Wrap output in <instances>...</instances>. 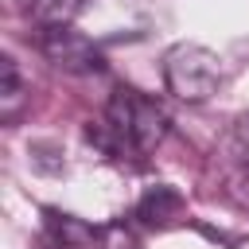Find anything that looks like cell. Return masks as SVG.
<instances>
[{
  "label": "cell",
  "mask_w": 249,
  "mask_h": 249,
  "mask_svg": "<svg viewBox=\"0 0 249 249\" xmlns=\"http://www.w3.org/2000/svg\"><path fill=\"white\" fill-rule=\"evenodd\" d=\"M233 136H237V144H241V152L249 156V109L237 117V124H233Z\"/></svg>",
  "instance_id": "obj_8"
},
{
  "label": "cell",
  "mask_w": 249,
  "mask_h": 249,
  "mask_svg": "<svg viewBox=\"0 0 249 249\" xmlns=\"http://www.w3.org/2000/svg\"><path fill=\"white\" fill-rule=\"evenodd\" d=\"M163 136H167V113L152 97H144L128 86H117L105 105V132H97V140L109 152L148 156L152 148H160Z\"/></svg>",
  "instance_id": "obj_1"
},
{
  "label": "cell",
  "mask_w": 249,
  "mask_h": 249,
  "mask_svg": "<svg viewBox=\"0 0 249 249\" xmlns=\"http://www.w3.org/2000/svg\"><path fill=\"white\" fill-rule=\"evenodd\" d=\"M136 214L148 222V226H171V222H179V214H183V198H179V191H171V187H152L144 198H140V206H136Z\"/></svg>",
  "instance_id": "obj_4"
},
{
  "label": "cell",
  "mask_w": 249,
  "mask_h": 249,
  "mask_svg": "<svg viewBox=\"0 0 249 249\" xmlns=\"http://www.w3.org/2000/svg\"><path fill=\"white\" fill-rule=\"evenodd\" d=\"M39 47H43V54L58 66V70H66V74H89V70H101V51L82 35V31H74L70 23H62V27H43V39H39Z\"/></svg>",
  "instance_id": "obj_3"
},
{
  "label": "cell",
  "mask_w": 249,
  "mask_h": 249,
  "mask_svg": "<svg viewBox=\"0 0 249 249\" xmlns=\"http://www.w3.org/2000/svg\"><path fill=\"white\" fill-rule=\"evenodd\" d=\"M163 82L167 89L179 97V101H206L222 89L226 82V70H222V58L202 47V43H175L167 54H163Z\"/></svg>",
  "instance_id": "obj_2"
},
{
  "label": "cell",
  "mask_w": 249,
  "mask_h": 249,
  "mask_svg": "<svg viewBox=\"0 0 249 249\" xmlns=\"http://www.w3.org/2000/svg\"><path fill=\"white\" fill-rule=\"evenodd\" d=\"M19 97H23V86H19V74H16V58L4 54L0 58V105H4V117H12Z\"/></svg>",
  "instance_id": "obj_6"
},
{
  "label": "cell",
  "mask_w": 249,
  "mask_h": 249,
  "mask_svg": "<svg viewBox=\"0 0 249 249\" xmlns=\"http://www.w3.org/2000/svg\"><path fill=\"white\" fill-rule=\"evenodd\" d=\"M89 0H19V8L39 23V27H62V23H74L78 12L86 8Z\"/></svg>",
  "instance_id": "obj_5"
},
{
  "label": "cell",
  "mask_w": 249,
  "mask_h": 249,
  "mask_svg": "<svg viewBox=\"0 0 249 249\" xmlns=\"http://www.w3.org/2000/svg\"><path fill=\"white\" fill-rule=\"evenodd\" d=\"M105 249H136V241L121 226H113V230H105Z\"/></svg>",
  "instance_id": "obj_7"
}]
</instances>
